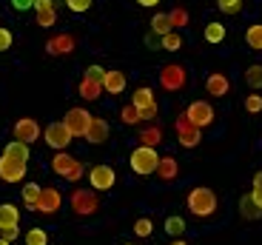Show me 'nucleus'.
<instances>
[{"instance_id":"nucleus-1","label":"nucleus","mask_w":262,"mask_h":245,"mask_svg":"<svg viewBox=\"0 0 262 245\" xmlns=\"http://www.w3.org/2000/svg\"><path fill=\"white\" fill-rule=\"evenodd\" d=\"M185 206H188V211L194 214L196 219H208L211 214L216 211L220 199H216V194L211 191V188L196 186V188H191V191H188V199H185Z\"/></svg>"},{"instance_id":"nucleus-2","label":"nucleus","mask_w":262,"mask_h":245,"mask_svg":"<svg viewBox=\"0 0 262 245\" xmlns=\"http://www.w3.org/2000/svg\"><path fill=\"white\" fill-rule=\"evenodd\" d=\"M160 166V154L154 146H137L131 151V171L140 174V177H148V174H157Z\"/></svg>"},{"instance_id":"nucleus-3","label":"nucleus","mask_w":262,"mask_h":245,"mask_svg":"<svg viewBox=\"0 0 262 245\" xmlns=\"http://www.w3.org/2000/svg\"><path fill=\"white\" fill-rule=\"evenodd\" d=\"M52 171L57 174V177L69 180V183H77V180H83L85 168L80 160H74L72 154L66 151H54V160H52Z\"/></svg>"},{"instance_id":"nucleus-4","label":"nucleus","mask_w":262,"mask_h":245,"mask_svg":"<svg viewBox=\"0 0 262 245\" xmlns=\"http://www.w3.org/2000/svg\"><path fill=\"white\" fill-rule=\"evenodd\" d=\"M131 106L140 112V120L143 123H151V120H157L160 108H157V97H154V92H151L148 86H140L137 92L131 94Z\"/></svg>"},{"instance_id":"nucleus-5","label":"nucleus","mask_w":262,"mask_h":245,"mask_svg":"<svg viewBox=\"0 0 262 245\" xmlns=\"http://www.w3.org/2000/svg\"><path fill=\"white\" fill-rule=\"evenodd\" d=\"M174 128H177V140H180V146L183 148H196L200 143H203V128H196L185 114H177Z\"/></svg>"},{"instance_id":"nucleus-6","label":"nucleus","mask_w":262,"mask_h":245,"mask_svg":"<svg viewBox=\"0 0 262 245\" xmlns=\"http://www.w3.org/2000/svg\"><path fill=\"white\" fill-rule=\"evenodd\" d=\"M100 208V199H97V191H85V188H74L72 191V211L77 214V217H92V214H97Z\"/></svg>"},{"instance_id":"nucleus-7","label":"nucleus","mask_w":262,"mask_h":245,"mask_svg":"<svg viewBox=\"0 0 262 245\" xmlns=\"http://www.w3.org/2000/svg\"><path fill=\"white\" fill-rule=\"evenodd\" d=\"M43 140H46V146L54 148V151H66V146H72V131L66 128L63 120H57V123H49L46 128H43Z\"/></svg>"},{"instance_id":"nucleus-8","label":"nucleus","mask_w":262,"mask_h":245,"mask_svg":"<svg viewBox=\"0 0 262 245\" xmlns=\"http://www.w3.org/2000/svg\"><path fill=\"white\" fill-rule=\"evenodd\" d=\"M26 166H29V163H23V160H17V157L0 154V180L9 183V186L23 183V180H26Z\"/></svg>"},{"instance_id":"nucleus-9","label":"nucleus","mask_w":262,"mask_h":245,"mask_svg":"<svg viewBox=\"0 0 262 245\" xmlns=\"http://www.w3.org/2000/svg\"><path fill=\"white\" fill-rule=\"evenodd\" d=\"M92 114L85 112L83 106H74V108H69L66 112V117H63V123H66V128L72 131V137H83L85 140V131H89V126H92Z\"/></svg>"},{"instance_id":"nucleus-10","label":"nucleus","mask_w":262,"mask_h":245,"mask_svg":"<svg viewBox=\"0 0 262 245\" xmlns=\"http://www.w3.org/2000/svg\"><path fill=\"white\" fill-rule=\"evenodd\" d=\"M185 83H188V72L183 66H177V63L163 66V72H160V86L165 92H180V88H185Z\"/></svg>"},{"instance_id":"nucleus-11","label":"nucleus","mask_w":262,"mask_h":245,"mask_svg":"<svg viewBox=\"0 0 262 245\" xmlns=\"http://www.w3.org/2000/svg\"><path fill=\"white\" fill-rule=\"evenodd\" d=\"M183 114L194 123L196 128H208L211 123H214V106H211L208 100H194Z\"/></svg>"},{"instance_id":"nucleus-12","label":"nucleus","mask_w":262,"mask_h":245,"mask_svg":"<svg viewBox=\"0 0 262 245\" xmlns=\"http://www.w3.org/2000/svg\"><path fill=\"white\" fill-rule=\"evenodd\" d=\"M114 183H117V171H114L112 166H94L92 171H89V186H92L94 191H112Z\"/></svg>"},{"instance_id":"nucleus-13","label":"nucleus","mask_w":262,"mask_h":245,"mask_svg":"<svg viewBox=\"0 0 262 245\" xmlns=\"http://www.w3.org/2000/svg\"><path fill=\"white\" fill-rule=\"evenodd\" d=\"M12 134H14V140L32 146V143H37V140H40V123H37V120H32V117H20L17 123L12 126Z\"/></svg>"},{"instance_id":"nucleus-14","label":"nucleus","mask_w":262,"mask_h":245,"mask_svg":"<svg viewBox=\"0 0 262 245\" xmlns=\"http://www.w3.org/2000/svg\"><path fill=\"white\" fill-rule=\"evenodd\" d=\"M60 206H63V197H60L57 188H40V197H37V206H34V211L52 217V214L60 211Z\"/></svg>"},{"instance_id":"nucleus-15","label":"nucleus","mask_w":262,"mask_h":245,"mask_svg":"<svg viewBox=\"0 0 262 245\" xmlns=\"http://www.w3.org/2000/svg\"><path fill=\"white\" fill-rule=\"evenodd\" d=\"M74 37L72 34H54V37L46 40V54H52V57H63V54H72L74 52Z\"/></svg>"},{"instance_id":"nucleus-16","label":"nucleus","mask_w":262,"mask_h":245,"mask_svg":"<svg viewBox=\"0 0 262 245\" xmlns=\"http://www.w3.org/2000/svg\"><path fill=\"white\" fill-rule=\"evenodd\" d=\"M108 137H112L108 120L94 117V120H92V126H89V131H85V140H89L92 146H103V143H108Z\"/></svg>"},{"instance_id":"nucleus-17","label":"nucleus","mask_w":262,"mask_h":245,"mask_svg":"<svg viewBox=\"0 0 262 245\" xmlns=\"http://www.w3.org/2000/svg\"><path fill=\"white\" fill-rule=\"evenodd\" d=\"M205 92H208L211 97H225V94L231 92V80L225 77L223 72H211L208 80H205Z\"/></svg>"},{"instance_id":"nucleus-18","label":"nucleus","mask_w":262,"mask_h":245,"mask_svg":"<svg viewBox=\"0 0 262 245\" xmlns=\"http://www.w3.org/2000/svg\"><path fill=\"white\" fill-rule=\"evenodd\" d=\"M239 214H243V219H248V222H256V219L262 217V206L254 199V194L239 197Z\"/></svg>"},{"instance_id":"nucleus-19","label":"nucleus","mask_w":262,"mask_h":245,"mask_svg":"<svg viewBox=\"0 0 262 245\" xmlns=\"http://www.w3.org/2000/svg\"><path fill=\"white\" fill-rule=\"evenodd\" d=\"M103 92H108V94H123V92H125V74L117 72V69L105 72V77H103Z\"/></svg>"},{"instance_id":"nucleus-20","label":"nucleus","mask_w":262,"mask_h":245,"mask_svg":"<svg viewBox=\"0 0 262 245\" xmlns=\"http://www.w3.org/2000/svg\"><path fill=\"white\" fill-rule=\"evenodd\" d=\"M180 174V163L174 157H160V166H157V177L165 180V183H171V180H177Z\"/></svg>"},{"instance_id":"nucleus-21","label":"nucleus","mask_w":262,"mask_h":245,"mask_svg":"<svg viewBox=\"0 0 262 245\" xmlns=\"http://www.w3.org/2000/svg\"><path fill=\"white\" fill-rule=\"evenodd\" d=\"M20 226V211L17 206H12V203H3L0 206V228H14Z\"/></svg>"},{"instance_id":"nucleus-22","label":"nucleus","mask_w":262,"mask_h":245,"mask_svg":"<svg viewBox=\"0 0 262 245\" xmlns=\"http://www.w3.org/2000/svg\"><path fill=\"white\" fill-rule=\"evenodd\" d=\"M77 92L83 100H97L100 94H103V83H97V80H80Z\"/></svg>"},{"instance_id":"nucleus-23","label":"nucleus","mask_w":262,"mask_h":245,"mask_svg":"<svg viewBox=\"0 0 262 245\" xmlns=\"http://www.w3.org/2000/svg\"><path fill=\"white\" fill-rule=\"evenodd\" d=\"M160 143H163V128L160 126H148L140 131V146H154L157 148Z\"/></svg>"},{"instance_id":"nucleus-24","label":"nucleus","mask_w":262,"mask_h":245,"mask_svg":"<svg viewBox=\"0 0 262 245\" xmlns=\"http://www.w3.org/2000/svg\"><path fill=\"white\" fill-rule=\"evenodd\" d=\"M245 43L254 52H262V23H254V26L245 29Z\"/></svg>"},{"instance_id":"nucleus-25","label":"nucleus","mask_w":262,"mask_h":245,"mask_svg":"<svg viewBox=\"0 0 262 245\" xmlns=\"http://www.w3.org/2000/svg\"><path fill=\"white\" fill-rule=\"evenodd\" d=\"M3 154H9V157H17V160H23V163H29V157H32L29 146H26V143H20V140H12V143L3 148Z\"/></svg>"},{"instance_id":"nucleus-26","label":"nucleus","mask_w":262,"mask_h":245,"mask_svg":"<svg viewBox=\"0 0 262 245\" xmlns=\"http://www.w3.org/2000/svg\"><path fill=\"white\" fill-rule=\"evenodd\" d=\"M203 34H205V40H208V43H214V46H216V43H223V40H225L228 29H225L223 23H216V20H214V23H208V26H205Z\"/></svg>"},{"instance_id":"nucleus-27","label":"nucleus","mask_w":262,"mask_h":245,"mask_svg":"<svg viewBox=\"0 0 262 245\" xmlns=\"http://www.w3.org/2000/svg\"><path fill=\"white\" fill-rule=\"evenodd\" d=\"M151 32H154V34H160V37H163V34H168V32H174V29H171L168 14H163V12H157V14H154V17H151Z\"/></svg>"},{"instance_id":"nucleus-28","label":"nucleus","mask_w":262,"mask_h":245,"mask_svg":"<svg viewBox=\"0 0 262 245\" xmlns=\"http://www.w3.org/2000/svg\"><path fill=\"white\" fill-rule=\"evenodd\" d=\"M160 49H165V52H180L183 49V34L180 32H168L160 37Z\"/></svg>"},{"instance_id":"nucleus-29","label":"nucleus","mask_w":262,"mask_h":245,"mask_svg":"<svg viewBox=\"0 0 262 245\" xmlns=\"http://www.w3.org/2000/svg\"><path fill=\"white\" fill-rule=\"evenodd\" d=\"M165 234H168V237H183L185 234V219L183 217H177V214H174V217H168L165 219Z\"/></svg>"},{"instance_id":"nucleus-30","label":"nucleus","mask_w":262,"mask_h":245,"mask_svg":"<svg viewBox=\"0 0 262 245\" xmlns=\"http://www.w3.org/2000/svg\"><path fill=\"white\" fill-rule=\"evenodd\" d=\"M37 197H40V186H37V183H26V186H23V203H26L29 211H34Z\"/></svg>"},{"instance_id":"nucleus-31","label":"nucleus","mask_w":262,"mask_h":245,"mask_svg":"<svg viewBox=\"0 0 262 245\" xmlns=\"http://www.w3.org/2000/svg\"><path fill=\"white\" fill-rule=\"evenodd\" d=\"M168 20H171V29L180 32L183 26H188V12H185L183 6H177V9H171V12H168Z\"/></svg>"},{"instance_id":"nucleus-32","label":"nucleus","mask_w":262,"mask_h":245,"mask_svg":"<svg viewBox=\"0 0 262 245\" xmlns=\"http://www.w3.org/2000/svg\"><path fill=\"white\" fill-rule=\"evenodd\" d=\"M245 83L251 88H262V66H248L245 69Z\"/></svg>"},{"instance_id":"nucleus-33","label":"nucleus","mask_w":262,"mask_h":245,"mask_svg":"<svg viewBox=\"0 0 262 245\" xmlns=\"http://www.w3.org/2000/svg\"><path fill=\"white\" fill-rule=\"evenodd\" d=\"M23 239H26V245H49V234L43 228H32Z\"/></svg>"},{"instance_id":"nucleus-34","label":"nucleus","mask_w":262,"mask_h":245,"mask_svg":"<svg viewBox=\"0 0 262 245\" xmlns=\"http://www.w3.org/2000/svg\"><path fill=\"white\" fill-rule=\"evenodd\" d=\"M216 9L223 14H236L243 9V0H216Z\"/></svg>"},{"instance_id":"nucleus-35","label":"nucleus","mask_w":262,"mask_h":245,"mask_svg":"<svg viewBox=\"0 0 262 245\" xmlns=\"http://www.w3.org/2000/svg\"><path fill=\"white\" fill-rule=\"evenodd\" d=\"M245 112L248 114H259L262 112V94H248V97H245Z\"/></svg>"},{"instance_id":"nucleus-36","label":"nucleus","mask_w":262,"mask_h":245,"mask_svg":"<svg viewBox=\"0 0 262 245\" xmlns=\"http://www.w3.org/2000/svg\"><path fill=\"white\" fill-rule=\"evenodd\" d=\"M120 117H123L125 126H137V123H143V120H140V112L134 106H125L123 112H120Z\"/></svg>"},{"instance_id":"nucleus-37","label":"nucleus","mask_w":262,"mask_h":245,"mask_svg":"<svg viewBox=\"0 0 262 245\" xmlns=\"http://www.w3.org/2000/svg\"><path fill=\"white\" fill-rule=\"evenodd\" d=\"M134 234H137V237H151V234H154V222H151V219H137V222H134Z\"/></svg>"},{"instance_id":"nucleus-38","label":"nucleus","mask_w":262,"mask_h":245,"mask_svg":"<svg viewBox=\"0 0 262 245\" xmlns=\"http://www.w3.org/2000/svg\"><path fill=\"white\" fill-rule=\"evenodd\" d=\"M92 3H94V0H66V9H72V12L83 14V12H89V9H92Z\"/></svg>"},{"instance_id":"nucleus-39","label":"nucleus","mask_w":262,"mask_h":245,"mask_svg":"<svg viewBox=\"0 0 262 245\" xmlns=\"http://www.w3.org/2000/svg\"><path fill=\"white\" fill-rule=\"evenodd\" d=\"M103 77H105V69L103 66H89L83 72V80H97V83H103Z\"/></svg>"},{"instance_id":"nucleus-40","label":"nucleus","mask_w":262,"mask_h":245,"mask_svg":"<svg viewBox=\"0 0 262 245\" xmlns=\"http://www.w3.org/2000/svg\"><path fill=\"white\" fill-rule=\"evenodd\" d=\"M12 43H14L12 32H9L6 26H0V52H9V49H12Z\"/></svg>"},{"instance_id":"nucleus-41","label":"nucleus","mask_w":262,"mask_h":245,"mask_svg":"<svg viewBox=\"0 0 262 245\" xmlns=\"http://www.w3.org/2000/svg\"><path fill=\"white\" fill-rule=\"evenodd\" d=\"M251 194H254V199L262 206V171L254 174V188H251Z\"/></svg>"},{"instance_id":"nucleus-42","label":"nucleus","mask_w":262,"mask_h":245,"mask_svg":"<svg viewBox=\"0 0 262 245\" xmlns=\"http://www.w3.org/2000/svg\"><path fill=\"white\" fill-rule=\"evenodd\" d=\"M0 237L9 239V242H14V239L20 237V226H14V228H0Z\"/></svg>"},{"instance_id":"nucleus-43","label":"nucleus","mask_w":262,"mask_h":245,"mask_svg":"<svg viewBox=\"0 0 262 245\" xmlns=\"http://www.w3.org/2000/svg\"><path fill=\"white\" fill-rule=\"evenodd\" d=\"M12 9H17V12H29V9H34V0H12Z\"/></svg>"},{"instance_id":"nucleus-44","label":"nucleus","mask_w":262,"mask_h":245,"mask_svg":"<svg viewBox=\"0 0 262 245\" xmlns=\"http://www.w3.org/2000/svg\"><path fill=\"white\" fill-rule=\"evenodd\" d=\"M145 46H148V49H160V34H154V32L145 34Z\"/></svg>"},{"instance_id":"nucleus-45","label":"nucleus","mask_w":262,"mask_h":245,"mask_svg":"<svg viewBox=\"0 0 262 245\" xmlns=\"http://www.w3.org/2000/svg\"><path fill=\"white\" fill-rule=\"evenodd\" d=\"M137 6H145V9H157L160 6V0H134Z\"/></svg>"},{"instance_id":"nucleus-46","label":"nucleus","mask_w":262,"mask_h":245,"mask_svg":"<svg viewBox=\"0 0 262 245\" xmlns=\"http://www.w3.org/2000/svg\"><path fill=\"white\" fill-rule=\"evenodd\" d=\"M171 245H188V242H185V239H174Z\"/></svg>"},{"instance_id":"nucleus-47","label":"nucleus","mask_w":262,"mask_h":245,"mask_svg":"<svg viewBox=\"0 0 262 245\" xmlns=\"http://www.w3.org/2000/svg\"><path fill=\"white\" fill-rule=\"evenodd\" d=\"M0 245H12V242H9V239H3V237H0Z\"/></svg>"},{"instance_id":"nucleus-48","label":"nucleus","mask_w":262,"mask_h":245,"mask_svg":"<svg viewBox=\"0 0 262 245\" xmlns=\"http://www.w3.org/2000/svg\"><path fill=\"white\" fill-rule=\"evenodd\" d=\"M125 245H134V242H125Z\"/></svg>"}]
</instances>
